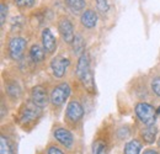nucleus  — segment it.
Listing matches in <instances>:
<instances>
[{
    "mask_svg": "<svg viewBox=\"0 0 160 154\" xmlns=\"http://www.w3.org/2000/svg\"><path fill=\"white\" fill-rule=\"evenodd\" d=\"M31 99H32V102L35 106L40 107V109H43L47 106L48 101L51 99H48V94H47V90L41 86V85H37L32 89L31 91Z\"/></svg>",
    "mask_w": 160,
    "mask_h": 154,
    "instance_id": "7ed1b4c3",
    "label": "nucleus"
},
{
    "mask_svg": "<svg viewBox=\"0 0 160 154\" xmlns=\"http://www.w3.org/2000/svg\"><path fill=\"white\" fill-rule=\"evenodd\" d=\"M80 81L82 83L84 88L89 91V93H95V83H94V77H92V72H88L84 77L80 79Z\"/></svg>",
    "mask_w": 160,
    "mask_h": 154,
    "instance_id": "2eb2a0df",
    "label": "nucleus"
},
{
    "mask_svg": "<svg viewBox=\"0 0 160 154\" xmlns=\"http://www.w3.org/2000/svg\"><path fill=\"white\" fill-rule=\"evenodd\" d=\"M80 21H81L82 26H85L86 28H92L98 23V14L94 10H91V9L85 10L82 13V15H81Z\"/></svg>",
    "mask_w": 160,
    "mask_h": 154,
    "instance_id": "9d476101",
    "label": "nucleus"
},
{
    "mask_svg": "<svg viewBox=\"0 0 160 154\" xmlns=\"http://www.w3.org/2000/svg\"><path fill=\"white\" fill-rule=\"evenodd\" d=\"M65 3L68 5V8L75 14L80 13L85 8V0H65Z\"/></svg>",
    "mask_w": 160,
    "mask_h": 154,
    "instance_id": "a211bd4d",
    "label": "nucleus"
},
{
    "mask_svg": "<svg viewBox=\"0 0 160 154\" xmlns=\"http://www.w3.org/2000/svg\"><path fill=\"white\" fill-rule=\"evenodd\" d=\"M96 6H98V10L101 13H107V10H108L107 0H96Z\"/></svg>",
    "mask_w": 160,
    "mask_h": 154,
    "instance_id": "b1692460",
    "label": "nucleus"
},
{
    "mask_svg": "<svg viewBox=\"0 0 160 154\" xmlns=\"http://www.w3.org/2000/svg\"><path fill=\"white\" fill-rule=\"evenodd\" d=\"M157 133H158V130H157V127L153 125V126H148L147 128H144V130L142 131V137L144 138V141H145L147 143L152 144V143H154V141H155Z\"/></svg>",
    "mask_w": 160,
    "mask_h": 154,
    "instance_id": "4468645a",
    "label": "nucleus"
},
{
    "mask_svg": "<svg viewBox=\"0 0 160 154\" xmlns=\"http://www.w3.org/2000/svg\"><path fill=\"white\" fill-rule=\"evenodd\" d=\"M142 154H159V153H157L155 151H152V149H147V151H144Z\"/></svg>",
    "mask_w": 160,
    "mask_h": 154,
    "instance_id": "cd10ccee",
    "label": "nucleus"
},
{
    "mask_svg": "<svg viewBox=\"0 0 160 154\" xmlns=\"http://www.w3.org/2000/svg\"><path fill=\"white\" fill-rule=\"evenodd\" d=\"M152 90L158 96H160V78H154L152 80Z\"/></svg>",
    "mask_w": 160,
    "mask_h": 154,
    "instance_id": "393cba45",
    "label": "nucleus"
},
{
    "mask_svg": "<svg viewBox=\"0 0 160 154\" xmlns=\"http://www.w3.org/2000/svg\"><path fill=\"white\" fill-rule=\"evenodd\" d=\"M70 62L69 59L65 57H62V56H57L52 59L51 62V68H52V72L53 74L57 78H62L65 72H67V68L69 67Z\"/></svg>",
    "mask_w": 160,
    "mask_h": 154,
    "instance_id": "423d86ee",
    "label": "nucleus"
},
{
    "mask_svg": "<svg viewBox=\"0 0 160 154\" xmlns=\"http://www.w3.org/2000/svg\"><path fill=\"white\" fill-rule=\"evenodd\" d=\"M136 114L140 121L147 126H153L157 121V110L147 104V102H139L136 105Z\"/></svg>",
    "mask_w": 160,
    "mask_h": 154,
    "instance_id": "f257e3e1",
    "label": "nucleus"
},
{
    "mask_svg": "<svg viewBox=\"0 0 160 154\" xmlns=\"http://www.w3.org/2000/svg\"><path fill=\"white\" fill-rule=\"evenodd\" d=\"M48 154H64L59 148L57 147H49L48 148Z\"/></svg>",
    "mask_w": 160,
    "mask_h": 154,
    "instance_id": "a878e982",
    "label": "nucleus"
},
{
    "mask_svg": "<svg viewBox=\"0 0 160 154\" xmlns=\"http://www.w3.org/2000/svg\"><path fill=\"white\" fill-rule=\"evenodd\" d=\"M6 93H8V95L10 97L18 99V97L21 95V89H20V86H19V84L15 83V81L9 83V84L6 85Z\"/></svg>",
    "mask_w": 160,
    "mask_h": 154,
    "instance_id": "f3484780",
    "label": "nucleus"
},
{
    "mask_svg": "<svg viewBox=\"0 0 160 154\" xmlns=\"http://www.w3.org/2000/svg\"><path fill=\"white\" fill-rule=\"evenodd\" d=\"M157 114H158V115H160V106L158 107V110H157Z\"/></svg>",
    "mask_w": 160,
    "mask_h": 154,
    "instance_id": "c85d7f7f",
    "label": "nucleus"
},
{
    "mask_svg": "<svg viewBox=\"0 0 160 154\" xmlns=\"http://www.w3.org/2000/svg\"><path fill=\"white\" fill-rule=\"evenodd\" d=\"M92 154H107V146L103 141L98 139L92 144Z\"/></svg>",
    "mask_w": 160,
    "mask_h": 154,
    "instance_id": "412c9836",
    "label": "nucleus"
},
{
    "mask_svg": "<svg viewBox=\"0 0 160 154\" xmlns=\"http://www.w3.org/2000/svg\"><path fill=\"white\" fill-rule=\"evenodd\" d=\"M6 18H8V5L1 3V5H0V25L1 26L5 23Z\"/></svg>",
    "mask_w": 160,
    "mask_h": 154,
    "instance_id": "4be33fe9",
    "label": "nucleus"
},
{
    "mask_svg": "<svg viewBox=\"0 0 160 154\" xmlns=\"http://www.w3.org/2000/svg\"><path fill=\"white\" fill-rule=\"evenodd\" d=\"M0 154H14L12 147L5 136L0 137Z\"/></svg>",
    "mask_w": 160,
    "mask_h": 154,
    "instance_id": "6ab92c4d",
    "label": "nucleus"
},
{
    "mask_svg": "<svg viewBox=\"0 0 160 154\" xmlns=\"http://www.w3.org/2000/svg\"><path fill=\"white\" fill-rule=\"evenodd\" d=\"M42 43L47 53H53L57 47V41L49 28H44L42 32Z\"/></svg>",
    "mask_w": 160,
    "mask_h": 154,
    "instance_id": "1a4fd4ad",
    "label": "nucleus"
},
{
    "mask_svg": "<svg viewBox=\"0 0 160 154\" xmlns=\"http://www.w3.org/2000/svg\"><path fill=\"white\" fill-rule=\"evenodd\" d=\"M69 94H70V86H69V84L62 83V84L57 85L53 89V91L51 94V97H49L51 99V102L54 106H60V105H63L65 102V100L68 99Z\"/></svg>",
    "mask_w": 160,
    "mask_h": 154,
    "instance_id": "f03ea898",
    "label": "nucleus"
},
{
    "mask_svg": "<svg viewBox=\"0 0 160 154\" xmlns=\"http://www.w3.org/2000/svg\"><path fill=\"white\" fill-rule=\"evenodd\" d=\"M88 72H90V60H89V56H88L86 53H82L79 57V60H78L77 75H78L79 79H81Z\"/></svg>",
    "mask_w": 160,
    "mask_h": 154,
    "instance_id": "9b49d317",
    "label": "nucleus"
},
{
    "mask_svg": "<svg viewBox=\"0 0 160 154\" xmlns=\"http://www.w3.org/2000/svg\"><path fill=\"white\" fill-rule=\"evenodd\" d=\"M46 56V49L43 47H41L40 44H33L30 49V57L35 63H40L44 59Z\"/></svg>",
    "mask_w": 160,
    "mask_h": 154,
    "instance_id": "ddd939ff",
    "label": "nucleus"
},
{
    "mask_svg": "<svg viewBox=\"0 0 160 154\" xmlns=\"http://www.w3.org/2000/svg\"><path fill=\"white\" fill-rule=\"evenodd\" d=\"M41 116V109L35 106V107H26L22 114H21V121L23 123H28L36 118H38Z\"/></svg>",
    "mask_w": 160,
    "mask_h": 154,
    "instance_id": "f8f14e48",
    "label": "nucleus"
},
{
    "mask_svg": "<svg viewBox=\"0 0 160 154\" xmlns=\"http://www.w3.org/2000/svg\"><path fill=\"white\" fill-rule=\"evenodd\" d=\"M15 4L21 8V9H26V8H31L35 4V0H14Z\"/></svg>",
    "mask_w": 160,
    "mask_h": 154,
    "instance_id": "5701e85b",
    "label": "nucleus"
},
{
    "mask_svg": "<svg viewBox=\"0 0 160 154\" xmlns=\"http://www.w3.org/2000/svg\"><path fill=\"white\" fill-rule=\"evenodd\" d=\"M67 116L72 122H78L84 116V109L78 101H70L67 106Z\"/></svg>",
    "mask_w": 160,
    "mask_h": 154,
    "instance_id": "0eeeda50",
    "label": "nucleus"
},
{
    "mask_svg": "<svg viewBox=\"0 0 160 154\" xmlns=\"http://www.w3.org/2000/svg\"><path fill=\"white\" fill-rule=\"evenodd\" d=\"M142 151V143L138 139H132L124 146V154H139Z\"/></svg>",
    "mask_w": 160,
    "mask_h": 154,
    "instance_id": "dca6fc26",
    "label": "nucleus"
},
{
    "mask_svg": "<svg viewBox=\"0 0 160 154\" xmlns=\"http://www.w3.org/2000/svg\"><path fill=\"white\" fill-rule=\"evenodd\" d=\"M73 44V49H74V53L75 54H82L84 52V48H85V43H84V39L81 36H75L74 41L72 42Z\"/></svg>",
    "mask_w": 160,
    "mask_h": 154,
    "instance_id": "aec40b11",
    "label": "nucleus"
},
{
    "mask_svg": "<svg viewBox=\"0 0 160 154\" xmlns=\"http://www.w3.org/2000/svg\"><path fill=\"white\" fill-rule=\"evenodd\" d=\"M54 137H56V139L59 142L60 144H63L65 148H72L73 147L74 138H73V135L68 130H65V128H57L54 131Z\"/></svg>",
    "mask_w": 160,
    "mask_h": 154,
    "instance_id": "6e6552de",
    "label": "nucleus"
},
{
    "mask_svg": "<svg viewBox=\"0 0 160 154\" xmlns=\"http://www.w3.org/2000/svg\"><path fill=\"white\" fill-rule=\"evenodd\" d=\"M58 30H59V33L62 36V38L64 39V42L67 43H72L75 36H74V27H73V23L69 21L68 19H62L58 22Z\"/></svg>",
    "mask_w": 160,
    "mask_h": 154,
    "instance_id": "39448f33",
    "label": "nucleus"
},
{
    "mask_svg": "<svg viewBox=\"0 0 160 154\" xmlns=\"http://www.w3.org/2000/svg\"><path fill=\"white\" fill-rule=\"evenodd\" d=\"M6 112H8V110H6V107H5V104H4V101H1V118L5 117Z\"/></svg>",
    "mask_w": 160,
    "mask_h": 154,
    "instance_id": "bb28decb",
    "label": "nucleus"
},
{
    "mask_svg": "<svg viewBox=\"0 0 160 154\" xmlns=\"http://www.w3.org/2000/svg\"><path fill=\"white\" fill-rule=\"evenodd\" d=\"M158 146H159V148H160V139H159V142H158Z\"/></svg>",
    "mask_w": 160,
    "mask_h": 154,
    "instance_id": "c756f323",
    "label": "nucleus"
},
{
    "mask_svg": "<svg viewBox=\"0 0 160 154\" xmlns=\"http://www.w3.org/2000/svg\"><path fill=\"white\" fill-rule=\"evenodd\" d=\"M26 48V39L22 37H14L9 43V54L15 60L20 59Z\"/></svg>",
    "mask_w": 160,
    "mask_h": 154,
    "instance_id": "20e7f679",
    "label": "nucleus"
}]
</instances>
